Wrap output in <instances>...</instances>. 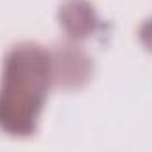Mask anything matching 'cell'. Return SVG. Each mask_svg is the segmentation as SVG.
Instances as JSON below:
<instances>
[{
    "label": "cell",
    "instance_id": "7a4b0ae2",
    "mask_svg": "<svg viewBox=\"0 0 152 152\" xmlns=\"http://www.w3.org/2000/svg\"><path fill=\"white\" fill-rule=\"evenodd\" d=\"M96 11L87 0H67L60 9V25L67 36L75 39L90 36L96 28Z\"/></svg>",
    "mask_w": 152,
    "mask_h": 152
},
{
    "label": "cell",
    "instance_id": "6da1fadb",
    "mask_svg": "<svg viewBox=\"0 0 152 152\" xmlns=\"http://www.w3.org/2000/svg\"><path fill=\"white\" fill-rule=\"evenodd\" d=\"M53 78V58L39 44L14 46L5 60L0 83V129L12 136L36 131L37 117Z\"/></svg>",
    "mask_w": 152,
    "mask_h": 152
},
{
    "label": "cell",
    "instance_id": "3957f363",
    "mask_svg": "<svg viewBox=\"0 0 152 152\" xmlns=\"http://www.w3.org/2000/svg\"><path fill=\"white\" fill-rule=\"evenodd\" d=\"M140 37H142V42L152 51V18L143 23V27L140 30Z\"/></svg>",
    "mask_w": 152,
    "mask_h": 152
}]
</instances>
